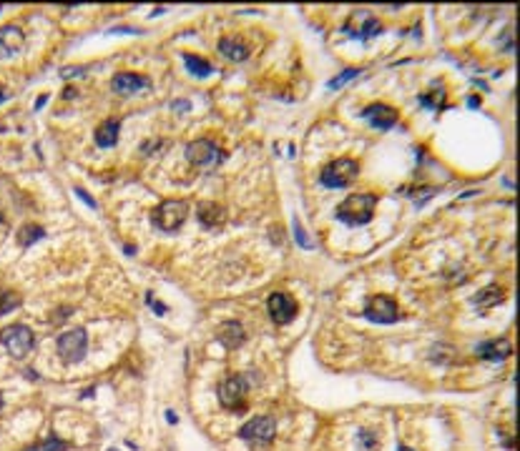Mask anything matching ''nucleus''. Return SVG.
<instances>
[{
	"label": "nucleus",
	"instance_id": "nucleus-11",
	"mask_svg": "<svg viewBox=\"0 0 520 451\" xmlns=\"http://www.w3.org/2000/svg\"><path fill=\"white\" fill-rule=\"evenodd\" d=\"M362 116L370 120V126L377 128V131H387V128H392L395 123H397V111L390 106H382V103L367 106L362 111Z\"/></svg>",
	"mask_w": 520,
	"mask_h": 451
},
{
	"label": "nucleus",
	"instance_id": "nucleus-3",
	"mask_svg": "<svg viewBox=\"0 0 520 451\" xmlns=\"http://www.w3.org/2000/svg\"><path fill=\"white\" fill-rule=\"evenodd\" d=\"M360 176V163L352 161V158H340V161H332L329 166H324L320 173L322 186L327 188H344L349 186L355 178Z\"/></svg>",
	"mask_w": 520,
	"mask_h": 451
},
{
	"label": "nucleus",
	"instance_id": "nucleus-32",
	"mask_svg": "<svg viewBox=\"0 0 520 451\" xmlns=\"http://www.w3.org/2000/svg\"><path fill=\"white\" fill-rule=\"evenodd\" d=\"M397 451H413V449H407V446H399V449Z\"/></svg>",
	"mask_w": 520,
	"mask_h": 451
},
{
	"label": "nucleus",
	"instance_id": "nucleus-36",
	"mask_svg": "<svg viewBox=\"0 0 520 451\" xmlns=\"http://www.w3.org/2000/svg\"><path fill=\"white\" fill-rule=\"evenodd\" d=\"M108 451H116V449H108Z\"/></svg>",
	"mask_w": 520,
	"mask_h": 451
},
{
	"label": "nucleus",
	"instance_id": "nucleus-24",
	"mask_svg": "<svg viewBox=\"0 0 520 451\" xmlns=\"http://www.w3.org/2000/svg\"><path fill=\"white\" fill-rule=\"evenodd\" d=\"M377 33H382V25H379L375 18H367L364 28L357 30V33H352V36H355V38H372V36H377Z\"/></svg>",
	"mask_w": 520,
	"mask_h": 451
},
{
	"label": "nucleus",
	"instance_id": "nucleus-25",
	"mask_svg": "<svg viewBox=\"0 0 520 451\" xmlns=\"http://www.w3.org/2000/svg\"><path fill=\"white\" fill-rule=\"evenodd\" d=\"M357 76H360V68H347L344 73H340L337 78L329 80V88H340V85H344L347 80H352V78H357Z\"/></svg>",
	"mask_w": 520,
	"mask_h": 451
},
{
	"label": "nucleus",
	"instance_id": "nucleus-2",
	"mask_svg": "<svg viewBox=\"0 0 520 451\" xmlns=\"http://www.w3.org/2000/svg\"><path fill=\"white\" fill-rule=\"evenodd\" d=\"M189 216V206L186 201H164L161 206H156L151 211V223L156 226L158 231L174 233L181 228V223Z\"/></svg>",
	"mask_w": 520,
	"mask_h": 451
},
{
	"label": "nucleus",
	"instance_id": "nucleus-5",
	"mask_svg": "<svg viewBox=\"0 0 520 451\" xmlns=\"http://www.w3.org/2000/svg\"><path fill=\"white\" fill-rule=\"evenodd\" d=\"M88 349V333L86 329H71L58 336V353L65 364H79L86 356Z\"/></svg>",
	"mask_w": 520,
	"mask_h": 451
},
{
	"label": "nucleus",
	"instance_id": "nucleus-8",
	"mask_svg": "<svg viewBox=\"0 0 520 451\" xmlns=\"http://www.w3.org/2000/svg\"><path fill=\"white\" fill-rule=\"evenodd\" d=\"M244 394H247V381L242 376H229L219 386V402L224 409H244Z\"/></svg>",
	"mask_w": 520,
	"mask_h": 451
},
{
	"label": "nucleus",
	"instance_id": "nucleus-4",
	"mask_svg": "<svg viewBox=\"0 0 520 451\" xmlns=\"http://www.w3.org/2000/svg\"><path fill=\"white\" fill-rule=\"evenodd\" d=\"M0 344H3L8 351H10V356H15V359H23V356H25V353L33 349V344H36V336H33V331H30L28 326L13 324V326H8V329H3V331H0Z\"/></svg>",
	"mask_w": 520,
	"mask_h": 451
},
{
	"label": "nucleus",
	"instance_id": "nucleus-35",
	"mask_svg": "<svg viewBox=\"0 0 520 451\" xmlns=\"http://www.w3.org/2000/svg\"><path fill=\"white\" fill-rule=\"evenodd\" d=\"M0 221H3V213H0Z\"/></svg>",
	"mask_w": 520,
	"mask_h": 451
},
{
	"label": "nucleus",
	"instance_id": "nucleus-7",
	"mask_svg": "<svg viewBox=\"0 0 520 451\" xmlns=\"http://www.w3.org/2000/svg\"><path fill=\"white\" fill-rule=\"evenodd\" d=\"M364 316L375 321V324H395L399 321V306L395 303V298L385 296V294H377L372 296L364 306Z\"/></svg>",
	"mask_w": 520,
	"mask_h": 451
},
{
	"label": "nucleus",
	"instance_id": "nucleus-22",
	"mask_svg": "<svg viewBox=\"0 0 520 451\" xmlns=\"http://www.w3.org/2000/svg\"><path fill=\"white\" fill-rule=\"evenodd\" d=\"M23 298L15 294V291H8V289H0V316L3 314H10L13 309H18L21 306Z\"/></svg>",
	"mask_w": 520,
	"mask_h": 451
},
{
	"label": "nucleus",
	"instance_id": "nucleus-34",
	"mask_svg": "<svg viewBox=\"0 0 520 451\" xmlns=\"http://www.w3.org/2000/svg\"><path fill=\"white\" fill-rule=\"evenodd\" d=\"M0 406H3V396H0Z\"/></svg>",
	"mask_w": 520,
	"mask_h": 451
},
{
	"label": "nucleus",
	"instance_id": "nucleus-31",
	"mask_svg": "<svg viewBox=\"0 0 520 451\" xmlns=\"http://www.w3.org/2000/svg\"><path fill=\"white\" fill-rule=\"evenodd\" d=\"M25 451H41V446H30V449H25Z\"/></svg>",
	"mask_w": 520,
	"mask_h": 451
},
{
	"label": "nucleus",
	"instance_id": "nucleus-1",
	"mask_svg": "<svg viewBox=\"0 0 520 451\" xmlns=\"http://www.w3.org/2000/svg\"><path fill=\"white\" fill-rule=\"evenodd\" d=\"M375 206H377V196H372V193H352L344 204H340L337 219L347 226L370 223L372 216H375Z\"/></svg>",
	"mask_w": 520,
	"mask_h": 451
},
{
	"label": "nucleus",
	"instance_id": "nucleus-12",
	"mask_svg": "<svg viewBox=\"0 0 520 451\" xmlns=\"http://www.w3.org/2000/svg\"><path fill=\"white\" fill-rule=\"evenodd\" d=\"M149 85H151L149 78H146V76H136V73H118V76H114V80H111V88H114L116 93H123V96H131V93L146 91Z\"/></svg>",
	"mask_w": 520,
	"mask_h": 451
},
{
	"label": "nucleus",
	"instance_id": "nucleus-23",
	"mask_svg": "<svg viewBox=\"0 0 520 451\" xmlns=\"http://www.w3.org/2000/svg\"><path fill=\"white\" fill-rule=\"evenodd\" d=\"M420 103L425 108L440 111L442 103H445V91H442V88H435V91H430V93H425V96H420Z\"/></svg>",
	"mask_w": 520,
	"mask_h": 451
},
{
	"label": "nucleus",
	"instance_id": "nucleus-19",
	"mask_svg": "<svg viewBox=\"0 0 520 451\" xmlns=\"http://www.w3.org/2000/svg\"><path fill=\"white\" fill-rule=\"evenodd\" d=\"M503 298H506V291L500 289V286H488L483 294H475V296H472V303H475V306H483V309H488V306H495V303H500Z\"/></svg>",
	"mask_w": 520,
	"mask_h": 451
},
{
	"label": "nucleus",
	"instance_id": "nucleus-14",
	"mask_svg": "<svg viewBox=\"0 0 520 451\" xmlns=\"http://www.w3.org/2000/svg\"><path fill=\"white\" fill-rule=\"evenodd\" d=\"M510 351H513V346H510L508 338H495V341H488V344L477 346V356H480V359H490V361L508 359Z\"/></svg>",
	"mask_w": 520,
	"mask_h": 451
},
{
	"label": "nucleus",
	"instance_id": "nucleus-28",
	"mask_svg": "<svg viewBox=\"0 0 520 451\" xmlns=\"http://www.w3.org/2000/svg\"><path fill=\"white\" fill-rule=\"evenodd\" d=\"M360 441H362L367 449H375V437H372L370 431H362V434H360Z\"/></svg>",
	"mask_w": 520,
	"mask_h": 451
},
{
	"label": "nucleus",
	"instance_id": "nucleus-20",
	"mask_svg": "<svg viewBox=\"0 0 520 451\" xmlns=\"http://www.w3.org/2000/svg\"><path fill=\"white\" fill-rule=\"evenodd\" d=\"M184 63H186V71L194 73V76H209L211 73V63L209 60H204V58L199 56H191V53H184Z\"/></svg>",
	"mask_w": 520,
	"mask_h": 451
},
{
	"label": "nucleus",
	"instance_id": "nucleus-10",
	"mask_svg": "<svg viewBox=\"0 0 520 451\" xmlns=\"http://www.w3.org/2000/svg\"><path fill=\"white\" fill-rule=\"evenodd\" d=\"M186 158L194 166H214L221 161V151L211 141L201 138V141H194L186 146Z\"/></svg>",
	"mask_w": 520,
	"mask_h": 451
},
{
	"label": "nucleus",
	"instance_id": "nucleus-29",
	"mask_svg": "<svg viewBox=\"0 0 520 451\" xmlns=\"http://www.w3.org/2000/svg\"><path fill=\"white\" fill-rule=\"evenodd\" d=\"M294 228H297V241H300L302 246H306V248H312V241L306 239V233H304V231H302V228H300V226H297V223H294Z\"/></svg>",
	"mask_w": 520,
	"mask_h": 451
},
{
	"label": "nucleus",
	"instance_id": "nucleus-33",
	"mask_svg": "<svg viewBox=\"0 0 520 451\" xmlns=\"http://www.w3.org/2000/svg\"><path fill=\"white\" fill-rule=\"evenodd\" d=\"M3 98H6V93H3V88H0V100H3Z\"/></svg>",
	"mask_w": 520,
	"mask_h": 451
},
{
	"label": "nucleus",
	"instance_id": "nucleus-26",
	"mask_svg": "<svg viewBox=\"0 0 520 451\" xmlns=\"http://www.w3.org/2000/svg\"><path fill=\"white\" fill-rule=\"evenodd\" d=\"M65 449H68V444L61 441V439H56V437H48L43 441V446H41V451H65Z\"/></svg>",
	"mask_w": 520,
	"mask_h": 451
},
{
	"label": "nucleus",
	"instance_id": "nucleus-6",
	"mask_svg": "<svg viewBox=\"0 0 520 451\" xmlns=\"http://www.w3.org/2000/svg\"><path fill=\"white\" fill-rule=\"evenodd\" d=\"M274 434H277V421L271 416H254L239 429V439L249 441V444H269Z\"/></svg>",
	"mask_w": 520,
	"mask_h": 451
},
{
	"label": "nucleus",
	"instance_id": "nucleus-15",
	"mask_svg": "<svg viewBox=\"0 0 520 451\" xmlns=\"http://www.w3.org/2000/svg\"><path fill=\"white\" fill-rule=\"evenodd\" d=\"M219 341L224 349H229V351H234V349H239L244 341V329L239 321H227V324L219 326Z\"/></svg>",
	"mask_w": 520,
	"mask_h": 451
},
{
	"label": "nucleus",
	"instance_id": "nucleus-18",
	"mask_svg": "<svg viewBox=\"0 0 520 451\" xmlns=\"http://www.w3.org/2000/svg\"><path fill=\"white\" fill-rule=\"evenodd\" d=\"M199 221L207 228H214V226H219L221 221H224V211H221V206L216 204H199Z\"/></svg>",
	"mask_w": 520,
	"mask_h": 451
},
{
	"label": "nucleus",
	"instance_id": "nucleus-13",
	"mask_svg": "<svg viewBox=\"0 0 520 451\" xmlns=\"http://www.w3.org/2000/svg\"><path fill=\"white\" fill-rule=\"evenodd\" d=\"M23 43H25V38H23L21 28H15V25L0 28V58H10L15 53H21Z\"/></svg>",
	"mask_w": 520,
	"mask_h": 451
},
{
	"label": "nucleus",
	"instance_id": "nucleus-9",
	"mask_svg": "<svg viewBox=\"0 0 520 451\" xmlns=\"http://www.w3.org/2000/svg\"><path fill=\"white\" fill-rule=\"evenodd\" d=\"M267 309H269V316L274 324H289L294 316H297V301H294L289 294H284V291H277V294H271L269 301H267Z\"/></svg>",
	"mask_w": 520,
	"mask_h": 451
},
{
	"label": "nucleus",
	"instance_id": "nucleus-21",
	"mask_svg": "<svg viewBox=\"0 0 520 451\" xmlns=\"http://www.w3.org/2000/svg\"><path fill=\"white\" fill-rule=\"evenodd\" d=\"M45 231L41 228V226H25V228H21V233H18V243H21L23 248L33 246L38 239H43Z\"/></svg>",
	"mask_w": 520,
	"mask_h": 451
},
{
	"label": "nucleus",
	"instance_id": "nucleus-16",
	"mask_svg": "<svg viewBox=\"0 0 520 451\" xmlns=\"http://www.w3.org/2000/svg\"><path fill=\"white\" fill-rule=\"evenodd\" d=\"M118 131H121V123L116 118L103 120L98 128H96V143L101 148H114L116 141H118Z\"/></svg>",
	"mask_w": 520,
	"mask_h": 451
},
{
	"label": "nucleus",
	"instance_id": "nucleus-30",
	"mask_svg": "<svg viewBox=\"0 0 520 451\" xmlns=\"http://www.w3.org/2000/svg\"><path fill=\"white\" fill-rule=\"evenodd\" d=\"M81 73H83L81 68H65L63 76H65V78H73V76H81Z\"/></svg>",
	"mask_w": 520,
	"mask_h": 451
},
{
	"label": "nucleus",
	"instance_id": "nucleus-37",
	"mask_svg": "<svg viewBox=\"0 0 520 451\" xmlns=\"http://www.w3.org/2000/svg\"><path fill=\"white\" fill-rule=\"evenodd\" d=\"M0 10H3V6H0Z\"/></svg>",
	"mask_w": 520,
	"mask_h": 451
},
{
	"label": "nucleus",
	"instance_id": "nucleus-27",
	"mask_svg": "<svg viewBox=\"0 0 520 451\" xmlns=\"http://www.w3.org/2000/svg\"><path fill=\"white\" fill-rule=\"evenodd\" d=\"M76 196H79L81 201H83V204H86V206H91V208H96V201H93V198L88 196V193H86V190H83V188H76Z\"/></svg>",
	"mask_w": 520,
	"mask_h": 451
},
{
	"label": "nucleus",
	"instance_id": "nucleus-17",
	"mask_svg": "<svg viewBox=\"0 0 520 451\" xmlns=\"http://www.w3.org/2000/svg\"><path fill=\"white\" fill-rule=\"evenodd\" d=\"M219 53L224 58H229V60H234V63L249 58V48H247L244 43H239V41H231V38H221V41H219Z\"/></svg>",
	"mask_w": 520,
	"mask_h": 451
}]
</instances>
